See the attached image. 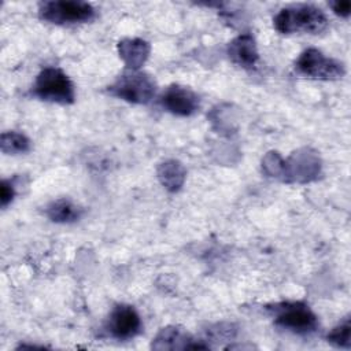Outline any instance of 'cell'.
<instances>
[{"label":"cell","mask_w":351,"mask_h":351,"mask_svg":"<svg viewBox=\"0 0 351 351\" xmlns=\"http://www.w3.org/2000/svg\"><path fill=\"white\" fill-rule=\"evenodd\" d=\"M15 196V186L11 180H3L0 186V203L1 207H7Z\"/></svg>","instance_id":"obj_18"},{"label":"cell","mask_w":351,"mask_h":351,"mask_svg":"<svg viewBox=\"0 0 351 351\" xmlns=\"http://www.w3.org/2000/svg\"><path fill=\"white\" fill-rule=\"evenodd\" d=\"M159 101L166 111L178 117L193 115L200 106L199 96L191 88L178 84L169 85L162 92Z\"/></svg>","instance_id":"obj_8"},{"label":"cell","mask_w":351,"mask_h":351,"mask_svg":"<svg viewBox=\"0 0 351 351\" xmlns=\"http://www.w3.org/2000/svg\"><path fill=\"white\" fill-rule=\"evenodd\" d=\"M351 324L350 318H346L337 326H335L326 336V340L340 348H350L351 347Z\"/></svg>","instance_id":"obj_16"},{"label":"cell","mask_w":351,"mask_h":351,"mask_svg":"<svg viewBox=\"0 0 351 351\" xmlns=\"http://www.w3.org/2000/svg\"><path fill=\"white\" fill-rule=\"evenodd\" d=\"M267 310L274 315V324L298 335L314 333L318 328V318L313 310L302 302H282Z\"/></svg>","instance_id":"obj_3"},{"label":"cell","mask_w":351,"mask_h":351,"mask_svg":"<svg viewBox=\"0 0 351 351\" xmlns=\"http://www.w3.org/2000/svg\"><path fill=\"white\" fill-rule=\"evenodd\" d=\"M151 347L154 350H186V348H208L207 344L193 340L189 333H186L180 326H166L159 330V333L152 340Z\"/></svg>","instance_id":"obj_10"},{"label":"cell","mask_w":351,"mask_h":351,"mask_svg":"<svg viewBox=\"0 0 351 351\" xmlns=\"http://www.w3.org/2000/svg\"><path fill=\"white\" fill-rule=\"evenodd\" d=\"M0 149L3 154H25L30 149V140L15 130L4 132L0 137Z\"/></svg>","instance_id":"obj_15"},{"label":"cell","mask_w":351,"mask_h":351,"mask_svg":"<svg viewBox=\"0 0 351 351\" xmlns=\"http://www.w3.org/2000/svg\"><path fill=\"white\" fill-rule=\"evenodd\" d=\"M295 67L299 74L315 80H339L346 74V67L341 62L324 55L317 48L304 49Z\"/></svg>","instance_id":"obj_7"},{"label":"cell","mask_w":351,"mask_h":351,"mask_svg":"<svg viewBox=\"0 0 351 351\" xmlns=\"http://www.w3.org/2000/svg\"><path fill=\"white\" fill-rule=\"evenodd\" d=\"M156 176L159 182L169 192H177L185 182L186 170L184 165L176 159H167L159 163L156 169Z\"/></svg>","instance_id":"obj_13"},{"label":"cell","mask_w":351,"mask_h":351,"mask_svg":"<svg viewBox=\"0 0 351 351\" xmlns=\"http://www.w3.org/2000/svg\"><path fill=\"white\" fill-rule=\"evenodd\" d=\"M106 328L111 337L128 340L140 333L141 319L133 306L117 304L108 317Z\"/></svg>","instance_id":"obj_9"},{"label":"cell","mask_w":351,"mask_h":351,"mask_svg":"<svg viewBox=\"0 0 351 351\" xmlns=\"http://www.w3.org/2000/svg\"><path fill=\"white\" fill-rule=\"evenodd\" d=\"M151 45L143 38H122L118 43V53L130 70H138L148 59Z\"/></svg>","instance_id":"obj_12"},{"label":"cell","mask_w":351,"mask_h":351,"mask_svg":"<svg viewBox=\"0 0 351 351\" xmlns=\"http://www.w3.org/2000/svg\"><path fill=\"white\" fill-rule=\"evenodd\" d=\"M262 171L265 176L271 178H282L284 159L277 151H269L262 158Z\"/></svg>","instance_id":"obj_17"},{"label":"cell","mask_w":351,"mask_h":351,"mask_svg":"<svg viewBox=\"0 0 351 351\" xmlns=\"http://www.w3.org/2000/svg\"><path fill=\"white\" fill-rule=\"evenodd\" d=\"M228 55L233 63L244 69L254 67L259 59L255 38L247 33L234 37L228 45Z\"/></svg>","instance_id":"obj_11"},{"label":"cell","mask_w":351,"mask_h":351,"mask_svg":"<svg viewBox=\"0 0 351 351\" xmlns=\"http://www.w3.org/2000/svg\"><path fill=\"white\" fill-rule=\"evenodd\" d=\"M32 93L41 100L58 104H71L75 100L74 84L58 67L43 69L36 77Z\"/></svg>","instance_id":"obj_2"},{"label":"cell","mask_w":351,"mask_h":351,"mask_svg":"<svg viewBox=\"0 0 351 351\" xmlns=\"http://www.w3.org/2000/svg\"><path fill=\"white\" fill-rule=\"evenodd\" d=\"M45 214L53 222L70 223V222L77 221L81 217L82 208L78 207L71 200L62 197V199H56V200L51 202L45 208Z\"/></svg>","instance_id":"obj_14"},{"label":"cell","mask_w":351,"mask_h":351,"mask_svg":"<svg viewBox=\"0 0 351 351\" xmlns=\"http://www.w3.org/2000/svg\"><path fill=\"white\" fill-rule=\"evenodd\" d=\"M40 18L56 23H81L88 22L95 18V8L92 4L85 1H73V0H55V1H45L40 4L38 8Z\"/></svg>","instance_id":"obj_5"},{"label":"cell","mask_w":351,"mask_h":351,"mask_svg":"<svg viewBox=\"0 0 351 351\" xmlns=\"http://www.w3.org/2000/svg\"><path fill=\"white\" fill-rule=\"evenodd\" d=\"M322 162L318 152L313 148L303 147L296 149L284 159L282 181L306 184L317 180L321 174Z\"/></svg>","instance_id":"obj_6"},{"label":"cell","mask_w":351,"mask_h":351,"mask_svg":"<svg viewBox=\"0 0 351 351\" xmlns=\"http://www.w3.org/2000/svg\"><path fill=\"white\" fill-rule=\"evenodd\" d=\"M274 27L282 34L304 32L317 34L328 27L325 12L311 4H293L284 7L273 19Z\"/></svg>","instance_id":"obj_1"},{"label":"cell","mask_w":351,"mask_h":351,"mask_svg":"<svg viewBox=\"0 0 351 351\" xmlns=\"http://www.w3.org/2000/svg\"><path fill=\"white\" fill-rule=\"evenodd\" d=\"M108 92L125 101L133 104H145L155 96L156 82L144 71L130 70L119 75L108 86Z\"/></svg>","instance_id":"obj_4"},{"label":"cell","mask_w":351,"mask_h":351,"mask_svg":"<svg viewBox=\"0 0 351 351\" xmlns=\"http://www.w3.org/2000/svg\"><path fill=\"white\" fill-rule=\"evenodd\" d=\"M329 5L335 11V14L347 18L351 14V3L348 0H337V1H330Z\"/></svg>","instance_id":"obj_19"}]
</instances>
